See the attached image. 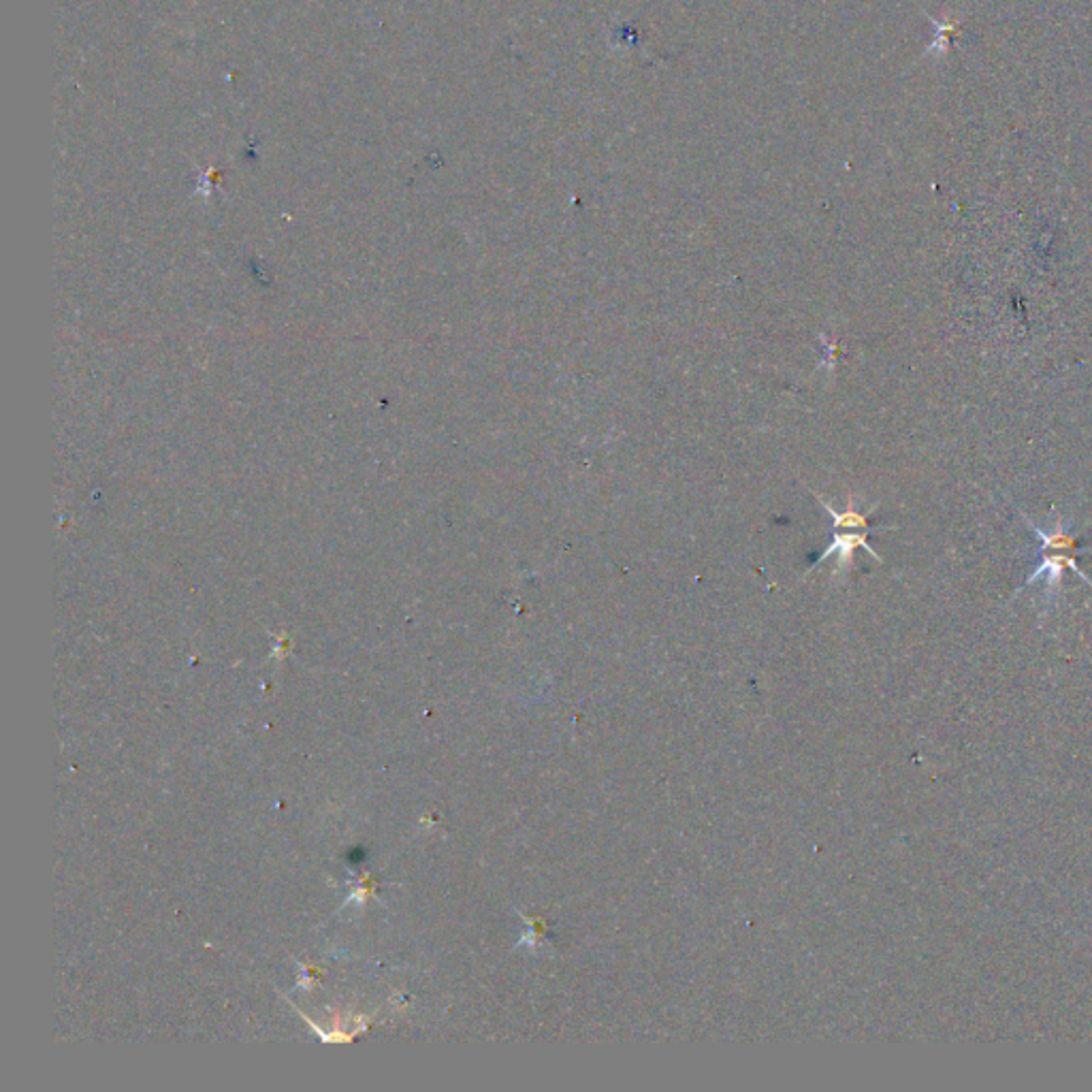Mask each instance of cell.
Segmentation results:
<instances>
[{"label": "cell", "mask_w": 1092, "mask_h": 1092, "mask_svg": "<svg viewBox=\"0 0 1092 1092\" xmlns=\"http://www.w3.org/2000/svg\"><path fill=\"white\" fill-rule=\"evenodd\" d=\"M819 504L832 516V532H835V534H832V544L826 547V551L821 553L817 563L828 559V557H832L835 553H839V570H841V567H845V565H850L854 561L856 549H864L870 557L881 561V557L868 544V534L875 532V530H883V528H870L868 526V512H858L852 506L845 512H837L835 508L828 506L823 499H819Z\"/></svg>", "instance_id": "1"}, {"label": "cell", "mask_w": 1092, "mask_h": 1092, "mask_svg": "<svg viewBox=\"0 0 1092 1092\" xmlns=\"http://www.w3.org/2000/svg\"><path fill=\"white\" fill-rule=\"evenodd\" d=\"M1039 555H1042V561H1039V565L1035 567V572L1026 579L1024 585H1032L1035 581L1042 579V581H1046L1048 589H1056V585L1063 583L1065 570H1071L1082 581H1086L1092 587V579L1086 577V572L1075 561L1077 555H1071V553H1054V555L1039 553Z\"/></svg>", "instance_id": "2"}, {"label": "cell", "mask_w": 1092, "mask_h": 1092, "mask_svg": "<svg viewBox=\"0 0 1092 1092\" xmlns=\"http://www.w3.org/2000/svg\"><path fill=\"white\" fill-rule=\"evenodd\" d=\"M1022 518L1026 521V526L1035 532L1037 540H1039V553H1071V555H1082V553H1088L1092 551V547H1079L1075 542V536L1071 532L1065 530L1063 521H1056L1054 524V530L1052 532H1046L1042 528H1037L1030 518L1022 512Z\"/></svg>", "instance_id": "3"}]
</instances>
